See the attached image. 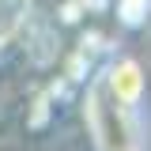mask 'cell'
Masks as SVG:
<instances>
[{
	"instance_id": "cell-3",
	"label": "cell",
	"mask_w": 151,
	"mask_h": 151,
	"mask_svg": "<svg viewBox=\"0 0 151 151\" xmlns=\"http://www.w3.org/2000/svg\"><path fill=\"white\" fill-rule=\"evenodd\" d=\"M117 15H121V23L136 27L151 15V0H117Z\"/></svg>"
},
{
	"instance_id": "cell-1",
	"label": "cell",
	"mask_w": 151,
	"mask_h": 151,
	"mask_svg": "<svg viewBox=\"0 0 151 151\" xmlns=\"http://www.w3.org/2000/svg\"><path fill=\"white\" fill-rule=\"evenodd\" d=\"M83 121L91 132L94 151H140L144 136H140V110H132L125 102H117L110 87L102 83V76L94 72L83 94Z\"/></svg>"
},
{
	"instance_id": "cell-2",
	"label": "cell",
	"mask_w": 151,
	"mask_h": 151,
	"mask_svg": "<svg viewBox=\"0 0 151 151\" xmlns=\"http://www.w3.org/2000/svg\"><path fill=\"white\" fill-rule=\"evenodd\" d=\"M98 76H102V83L110 87V94L117 102H125L132 110L144 106V98H147V72H144L140 60H132V57H113Z\"/></svg>"
}]
</instances>
